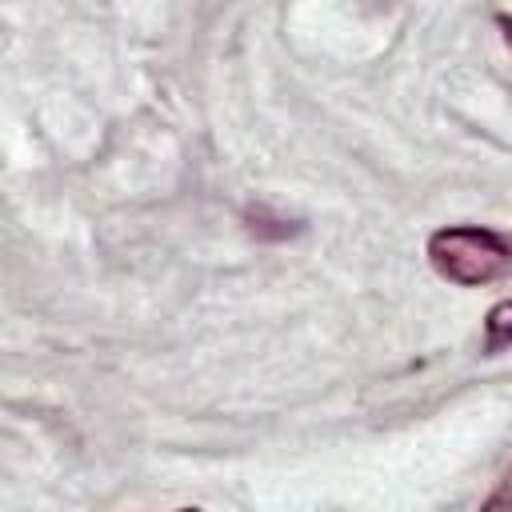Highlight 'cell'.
<instances>
[{"mask_svg": "<svg viewBox=\"0 0 512 512\" xmlns=\"http://www.w3.org/2000/svg\"><path fill=\"white\" fill-rule=\"evenodd\" d=\"M176 512H200V508H176Z\"/></svg>", "mask_w": 512, "mask_h": 512, "instance_id": "obj_5", "label": "cell"}, {"mask_svg": "<svg viewBox=\"0 0 512 512\" xmlns=\"http://www.w3.org/2000/svg\"><path fill=\"white\" fill-rule=\"evenodd\" d=\"M244 228L256 240H292V236H300V220H288V216H280L264 204L244 208Z\"/></svg>", "mask_w": 512, "mask_h": 512, "instance_id": "obj_2", "label": "cell"}, {"mask_svg": "<svg viewBox=\"0 0 512 512\" xmlns=\"http://www.w3.org/2000/svg\"><path fill=\"white\" fill-rule=\"evenodd\" d=\"M512 348V300H500L488 316H484V352L496 356Z\"/></svg>", "mask_w": 512, "mask_h": 512, "instance_id": "obj_3", "label": "cell"}, {"mask_svg": "<svg viewBox=\"0 0 512 512\" xmlns=\"http://www.w3.org/2000/svg\"><path fill=\"white\" fill-rule=\"evenodd\" d=\"M496 24L504 28V40H508V48H512V16H508V12H500V16H496Z\"/></svg>", "mask_w": 512, "mask_h": 512, "instance_id": "obj_4", "label": "cell"}, {"mask_svg": "<svg viewBox=\"0 0 512 512\" xmlns=\"http://www.w3.org/2000/svg\"><path fill=\"white\" fill-rule=\"evenodd\" d=\"M428 260L452 284H492L512 276V236L480 224H448L428 236Z\"/></svg>", "mask_w": 512, "mask_h": 512, "instance_id": "obj_1", "label": "cell"}]
</instances>
